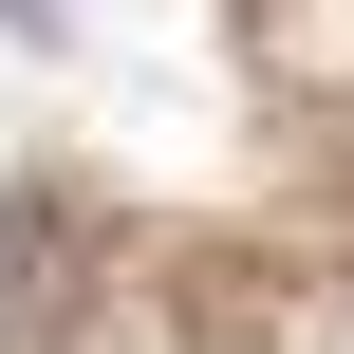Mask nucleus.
I'll return each mask as SVG.
<instances>
[{
	"label": "nucleus",
	"instance_id": "f257e3e1",
	"mask_svg": "<svg viewBox=\"0 0 354 354\" xmlns=\"http://www.w3.org/2000/svg\"><path fill=\"white\" fill-rule=\"evenodd\" d=\"M0 19H37V0H0Z\"/></svg>",
	"mask_w": 354,
	"mask_h": 354
}]
</instances>
